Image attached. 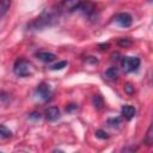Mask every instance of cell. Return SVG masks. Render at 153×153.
Listing matches in <instances>:
<instances>
[{
	"label": "cell",
	"instance_id": "cell-1",
	"mask_svg": "<svg viewBox=\"0 0 153 153\" xmlns=\"http://www.w3.org/2000/svg\"><path fill=\"white\" fill-rule=\"evenodd\" d=\"M59 12L60 11H54V10H45L38 18H36L31 24L30 27L33 29H43L45 26H50L57 22L59 18Z\"/></svg>",
	"mask_w": 153,
	"mask_h": 153
},
{
	"label": "cell",
	"instance_id": "cell-2",
	"mask_svg": "<svg viewBox=\"0 0 153 153\" xmlns=\"http://www.w3.org/2000/svg\"><path fill=\"white\" fill-rule=\"evenodd\" d=\"M13 72L18 76H29L32 73V66L27 60L18 59L13 66Z\"/></svg>",
	"mask_w": 153,
	"mask_h": 153
},
{
	"label": "cell",
	"instance_id": "cell-3",
	"mask_svg": "<svg viewBox=\"0 0 153 153\" xmlns=\"http://www.w3.org/2000/svg\"><path fill=\"white\" fill-rule=\"evenodd\" d=\"M121 67L126 73L135 72L140 67V59L136 56H124L121 60Z\"/></svg>",
	"mask_w": 153,
	"mask_h": 153
},
{
	"label": "cell",
	"instance_id": "cell-4",
	"mask_svg": "<svg viewBox=\"0 0 153 153\" xmlns=\"http://www.w3.org/2000/svg\"><path fill=\"white\" fill-rule=\"evenodd\" d=\"M114 23H116L117 25H120L121 27H129L133 23V18L129 13H118L114 17Z\"/></svg>",
	"mask_w": 153,
	"mask_h": 153
},
{
	"label": "cell",
	"instance_id": "cell-5",
	"mask_svg": "<svg viewBox=\"0 0 153 153\" xmlns=\"http://www.w3.org/2000/svg\"><path fill=\"white\" fill-rule=\"evenodd\" d=\"M80 4H81V0H62L60 2V8L61 11L73 12L79 8Z\"/></svg>",
	"mask_w": 153,
	"mask_h": 153
},
{
	"label": "cell",
	"instance_id": "cell-6",
	"mask_svg": "<svg viewBox=\"0 0 153 153\" xmlns=\"http://www.w3.org/2000/svg\"><path fill=\"white\" fill-rule=\"evenodd\" d=\"M36 93H37V96L42 100H48L50 98V96H51V90H50V87H49L48 84L41 82L37 86V88H36Z\"/></svg>",
	"mask_w": 153,
	"mask_h": 153
},
{
	"label": "cell",
	"instance_id": "cell-7",
	"mask_svg": "<svg viewBox=\"0 0 153 153\" xmlns=\"http://www.w3.org/2000/svg\"><path fill=\"white\" fill-rule=\"evenodd\" d=\"M135 114H136V110L131 105H123L122 109H121L122 117L126 118V120H128V121H130L131 118H134L135 117Z\"/></svg>",
	"mask_w": 153,
	"mask_h": 153
},
{
	"label": "cell",
	"instance_id": "cell-8",
	"mask_svg": "<svg viewBox=\"0 0 153 153\" xmlns=\"http://www.w3.org/2000/svg\"><path fill=\"white\" fill-rule=\"evenodd\" d=\"M45 118L48 121H56L57 118H60V109L57 106H49L45 110Z\"/></svg>",
	"mask_w": 153,
	"mask_h": 153
},
{
	"label": "cell",
	"instance_id": "cell-9",
	"mask_svg": "<svg viewBox=\"0 0 153 153\" xmlns=\"http://www.w3.org/2000/svg\"><path fill=\"white\" fill-rule=\"evenodd\" d=\"M37 59L41 60L42 62H45V63H49L51 61H54L56 59V55L53 54V53H48V51H39L36 54Z\"/></svg>",
	"mask_w": 153,
	"mask_h": 153
},
{
	"label": "cell",
	"instance_id": "cell-10",
	"mask_svg": "<svg viewBox=\"0 0 153 153\" xmlns=\"http://www.w3.org/2000/svg\"><path fill=\"white\" fill-rule=\"evenodd\" d=\"M78 10H80L82 13H85V14L88 16V14H91L94 11V5L92 2H90V1H86V2H82L81 1V4H80V6H79Z\"/></svg>",
	"mask_w": 153,
	"mask_h": 153
},
{
	"label": "cell",
	"instance_id": "cell-11",
	"mask_svg": "<svg viewBox=\"0 0 153 153\" xmlns=\"http://www.w3.org/2000/svg\"><path fill=\"white\" fill-rule=\"evenodd\" d=\"M11 7V0H0V19L7 13Z\"/></svg>",
	"mask_w": 153,
	"mask_h": 153
},
{
	"label": "cell",
	"instance_id": "cell-12",
	"mask_svg": "<svg viewBox=\"0 0 153 153\" xmlns=\"http://www.w3.org/2000/svg\"><path fill=\"white\" fill-rule=\"evenodd\" d=\"M105 76L110 80H116L118 76V71L116 67H110L106 72H105Z\"/></svg>",
	"mask_w": 153,
	"mask_h": 153
},
{
	"label": "cell",
	"instance_id": "cell-13",
	"mask_svg": "<svg viewBox=\"0 0 153 153\" xmlns=\"http://www.w3.org/2000/svg\"><path fill=\"white\" fill-rule=\"evenodd\" d=\"M11 135H12V131L6 126L0 124V137L1 139H8V137H11Z\"/></svg>",
	"mask_w": 153,
	"mask_h": 153
},
{
	"label": "cell",
	"instance_id": "cell-14",
	"mask_svg": "<svg viewBox=\"0 0 153 153\" xmlns=\"http://www.w3.org/2000/svg\"><path fill=\"white\" fill-rule=\"evenodd\" d=\"M145 142L151 146L152 142H153V134H152V126H149L148 130H147V134H146V137H145Z\"/></svg>",
	"mask_w": 153,
	"mask_h": 153
},
{
	"label": "cell",
	"instance_id": "cell-15",
	"mask_svg": "<svg viewBox=\"0 0 153 153\" xmlns=\"http://www.w3.org/2000/svg\"><path fill=\"white\" fill-rule=\"evenodd\" d=\"M66 66H67V62H66V61H61V62H59V63L53 65V66L50 67V69H51V71H57V69H62V68L66 67Z\"/></svg>",
	"mask_w": 153,
	"mask_h": 153
},
{
	"label": "cell",
	"instance_id": "cell-16",
	"mask_svg": "<svg viewBox=\"0 0 153 153\" xmlns=\"http://www.w3.org/2000/svg\"><path fill=\"white\" fill-rule=\"evenodd\" d=\"M93 104H94V106L96 108H102L103 106V99L99 97V96H94L93 97Z\"/></svg>",
	"mask_w": 153,
	"mask_h": 153
},
{
	"label": "cell",
	"instance_id": "cell-17",
	"mask_svg": "<svg viewBox=\"0 0 153 153\" xmlns=\"http://www.w3.org/2000/svg\"><path fill=\"white\" fill-rule=\"evenodd\" d=\"M134 86L131 85V84H126L124 85V92L126 93H128V94H133L134 93Z\"/></svg>",
	"mask_w": 153,
	"mask_h": 153
},
{
	"label": "cell",
	"instance_id": "cell-18",
	"mask_svg": "<svg viewBox=\"0 0 153 153\" xmlns=\"http://www.w3.org/2000/svg\"><path fill=\"white\" fill-rule=\"evenodd\" d=\"M108 123H109V126L110 127H118L120 126V123H121V121L118 120V118H111V120H109L108 121Z\"/></svg>",
	"mask_w": 153,
	"mask_h": 153
},
{
	"label": "cell",
	"instance_id": "cell-19",
	"mask_svg": "<svg viewBox=\"0 0 153 153\" xmlns=\"http://www.w3.org/2000/svg\"><path fill=\"white\" fill-rule=\"evenodd\" d=\"M96 136H97V137H99V139H103V140L108 139V135H106V133H105L104 130H100V129L96 131Z\"/></svg>",
	"mask_w": 153,
	"mask_h": 153
},
{
	"label": "cell",
	"instance_id": "cell-20",
	"mask_svg": "<svg viewBox=\"0 0 153 153\" xmlns=\"http://www.w3.org/2000/svg\"><path fill=\"white\" fill-rule=\"evenodd\" d=\"M30 118H39V114L33 112V114H31V115H30Z\"/></svg>",
	"mask_w": 153,
	"mask_h": 153
}]
</instances>
